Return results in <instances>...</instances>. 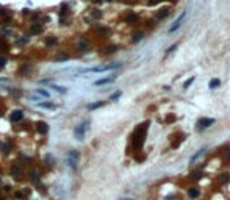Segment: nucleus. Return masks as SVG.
I'll return each instance as SVG.
<instances>
[{
	"mask_svg": "<svg viewBox=\"0 0 230 200\" xmlns=\"http://www.w3.org/2000/svg\"><path fill=\"white\" fill-rule=\"evenodd\" d=\"M9 149H11V145H9V144H3V152H5V153H9Z\"/></svg>",
	"mask_w": 230,
	"mask_h": 200,
	"instance_id": "obj_28",
	"label": "nucleus"
},
{
	"mask_svg": "<svg viewBox=\"0 0 230 200\" xmlns=\"http://www.w3.org/2000/svg\"><path fill=\"white\" fill-rule=\"evenodd\" d=\"M191 178H201V172H193V174H191Z\"/></svg>",
	"mask_w": 230,
	"mask_h": 200,
	"instance_id": "obj_31",
	"label": "nucleus"
},
{
	"mask_svg": "<svg viewBox=\"0 0 230 200\" xmlns=\"http://www.w3.org/2000/svg\"><path fill=\"white\" fill-rule=\"evenodd\" d=\"M22 119H24V113L22 111H14L13 113V116H11L13 122H19V121H22Z\"/></svg>",
	"mask_w": 230,
	"mask_h": 200,
	"instance_id": "obj_8",
	"label": "nucleus"
},
{
	"mask_svg": "<svg viewBox=\"0 0 230 200\" xmlns=\"http://www.w3.org/2000/svg\"><path fill=\"white\" fill-rule=\"evenodd\" d=\"M168 14H169V9L164 8V9H161V11H158V14H156V19H164Z\"/></svg>",
	"mask_w": 230,
	"mask_h": 200,
	"instance_id": "obj_13",
	"label": "nucleus"
},
{
	"mask_svg": "<svg viewBox=\"0 0 230 200\" xmlns=\"http://www.w3.org/2000/svg\"><path fill=\"white\" fill-rule=\"evenodd\" d=\"M204 153H205V149H201V150H199V152H197V153H196V155H194V156H193V158H191V163H194L196 159H199V158H201L202 155H204Z\"/></svg>",
	"mask_w": 230,
	"mask_h": 200,
	"instance_id": "obj_16",
	"label": "nucleus"
},
{
	"mask_svg": "<svg viewBox=\"0 0 230 200\" xmlns=\"http://www.w3.org/2000/svg\"><path fill=\"white\" fill-rule=\"evenodd\" d=\"M114 78H102V80H97V81L94 83L96 86H100V85H106V83H111Z\"/></svg>",
	"mask_w": 230,
	"mask_h": 200,
	"instance_id": "obj_14",
	"label": "nucleus"
},
{
	"mask_svg": "<svg viewBox=\"0 0 230 200\" xmlns=\"http://www.w3.org/2000/svg\"><path fill=\"white\" fill-rule=\"evenodd\" d=\"M229 180H230V177H229V174H224V175H222V177H221V181H222V183H227V181H229Z\"/></svg>",
	"mask_w": 230,
	"mask_h": 200,
	"instance_id": "obj_24",
	"label": "nucleus"
},
{
	"mask_svg": "<svg viewBox=\"0 0 230 200\" xmlns=\"http://www.w3.org/2000/svg\"><path fill=\"white\" fill-rule=\"evenodd\" d=\"M36 128H38V131L41 133V135H45V133L49 131V125L45 124V122H38V125H36Z\"/></svg>",
	"mask_w": 230,
	"mask_h": 200,
	"instance_id": "obj_7",
	"label": "nucleus"
},
{
	"mask_svg": "<svg viewBox=\"0 0 230 200\" xmlns=\"http://www.w3.org/2000/svg\"><path fill=\"white\" fill-rule=\"evenodd\" d=\"M188 195H189L191 199H196V197L199 195V189H197V188H189V189H188Z\"/></svg>",
	"mask_w": 230,
	"mask_h": 200,
	"instance_id": "obj_10",
	"label": "nucleus"
},
{
	"mask_svg": "<svg viewBox=\"0 0 230 200\" xmlns=\"http://www.w3.org/2000/svg\"><path fill=\"white\" fill-rule=\"evenodd\" d=\"M125 21L130 22V24H133V22L138 21V14H135V13H128V14L125 16Z\"/></svg>",
	"mask_w": 230,
	"mask_h": 200,
	"instance_id": "obj_9",
	"label": "nucleus"
},
{
	"mask_svg": "<svg viewBox=\"0 0 230 200\" xmlns=\"http://www.w3.org/2000/svg\"><path fill=\"white\" fill-rule=\"evenodd\" d=\"M193 81H194V77H191V78H189L188 81L185 83V88H189V86H191V83H193Z\"/></svg>",
	"mask_w": 230,
	"mask_h": 200,
	"instance_id": "obj_30",
	"label": "nucleus"
},
{
	"mask_svg": "<svg viewBox=\"0 0 230 200\" xmlns=\"http://www.w3.org/2000/svg\"><path fill=\"white\" fill-rule=\"evenodd\" d=\"M211 124H215V119H211V117H204V119H201V121L197 122V125H199V128H201V130L210 127Z\"/></svg>",
	"mask_w": 230,
	"mask_h": 200,
	"instance_id": "obj_5",
	"label": "nucleus"
},
{
	"mask_svg": "<svg viewBox=\"0 0 230 200\" xmlns=\"http://www.w3.org/2000/svg\"><path fill=\"white\" fill-rule=\"evenodd\" d=\"M5 64H6V58L5 56H0V67H3Z\"/></svg>",
	"mask_w": 230,
	"mask_h": 200,
	"instance_id": "obj_29",
	"label": "nucleus"
},
{
	"mask_svg": "<svg viewBox=\"0 0 230 200\" xmlns=\"http://www.w3.org/2000/svg\"><path fill=\"white\" fill-rule=\"evenodd\" d=\"M30 31H31V33H35V35H38V33H41V31H42V27H41V24H35V25H31V28H30Z\"/></svg>",
	"mask_w": 230,
	"mask_h": 200,
	"instance_id": "obj_11",
	"label": "nucleus"
},
{
	"mask_svg": "<svg viewBox=\"0 0 230 200\" xmlns=\"http://www.w3.org/2000/svg\"><path fill=\"white\" fill-rule=\"evenodd\" d=\"M11 174H13V177H19V175H21V167H19V166H14V167H13L11 169Z\"/></svg>",
	"mask_w": 230,
	"mask_h": 200,
	"instance_id": "obj_18",
	"label": "nucleus"
},
{
	"mask_svg": "<svg viewBox=\"0 0 230 200\" xmlns=\"http://www.w3.org/2000/svg\"><path fill=\"white\" fill-rule=\"evenodd\" d=\"M185 16H186V13H182V14H180L179 17L175 19V22H174V24H172V27H171V28H169V33L175 31V30L179 28V27H180V24H182V22H183V19H185Z\"/></svg>",
	"mask_w": 230,
	"mask_h": 200,
	"instance_id": "obj_6",
	"label": "nucleus"
},
{
	"mask_svg": "<svg viewBox=\"0 0 230 200\" xmlns=\"http://www.w3.org/2000/svg\"><path fill=\"white\" fill-rule=\"evenodd\" d=\"M219 85H221V81H219V80L218 78H213L211 80V81H210V88H211V89H215V88H218V86Z\"/></svg>",
	"mask_w": 230,
	"mask_h": 200,
	"instance_id": "obj_17",
	"label": "nucleus"
},
{
	"mask_svg": "<svg viewBox=\"0 0 230 200\" xmlns=\"http://www.w3.org/2000/svg\"><path fill=\"white\" fill-rule=\"evenodd\" d=\"M39 106H41V108H47V109H55V105H53V103H49V102L39 103Z\"/></svg>",
	"mask_w": 230,
	"mask_h": 200,
	"instance_id": "obj_15",
	"label": "nucleus"
},
{
	"mask_svg": "<svg viewBox=\"0 0 230 200\" xmlns=\"http://www.w3.org/2000/svg\"><path fill=\"white\" fill-rule=\"evenodd\" d=\"M55 91H58V92H66V88H61V86H56V85H53L52 86Z\"/></svg>",
	"mask_w": 230,
	"mask_h": 200,
	"instance_id": "obj_23",
	"label": "nucleus"
},
{
	"mask_svg": "<svg viewBox=\"0 0 230 200\" xmlns=\"http://www.w3.org/2000/svg\"><path fill=\"white\" fill-rule=\"evenodd\" d=\"M45 42H47V45H55V44H56V39L52 38V39H47Z\"/></svg>",
	"mask_w": 230,
	"mask_h": 200,
	"instance_id": "obj_25",
	"label": "nucleus"
},
{
	"mask_svg": "<svg viewBox=\"0 0 230 200\" xmlns=\"http://www.w3.org/2000/svg\"><path fill=\"white\" fill-rule=\"evenodd\" d=\"M147 2L150 3V5H155V3H156V2H160V0H147Z\"/></svg>",
	"mask_w": 230,
	"mask_h": 200,
	"instance_id": "obj_33",
	"label": "nucleus"
},
{
	"mask_svg": "<svg viewBox=\"0 0 230 200\" xmlns=\"http://www.w3.org/2000/svg\"><path fill=\"white\" fill-rule=\"evenodd\" d=\"M86 128H88V124H86V122H83V124H80L78 127H77V128H75V136H77V138H78V139H83Z\"/></svg>",
	"mask_w": 230,
	"mask_h": 200,
	"instance_id": "obj_3",
	"label": "nucleus"
},
{
	"mask_svg": "<svg viewBox=\"0 0 230 200\" xmlns=\"http://www.w3.org/2000/svg\"><path fill=\"white\" fill-rule=\"evenodd\" d=\"M147 127H149V122H144L136 128V131L133 133L132 136V142H133V149H139L144 142V138H146V133H147Z\"/></svg>",
	"mask_w": 230,
	"mask_h": 200,
	"instance_id": "obj_1",
	"label": "nucleus"
},
{
	"mask_svg": "<svg viewBox=\"0 0 230 200\" xmlns=\"http://www.w3.org/2000/svg\"><path fill=\"white\" fill-rule=\"evenodd\" d=\"M183 139H185V135H179V139H177V141H174V142H172V144H171V147H172V149H177L179 145H180V142H183Z\"/></svg>",
	"mask_w": 230,
	"mask_h": 200,
	"instance_id": "obj_12",
	"label": "nucleus"
},
{
	"mask_svg": "<svg viewBox=\"0 0 230 200\" xmlns=\"http://www.w3.org/2000/svg\"><path fill=\"white\" fill-rule=\"evenodd\" d=\"M78 45L85 50L86 47H88V41H86V39H80V41H78Z\"/></svg>",
	"mask_w": 230,
	"mask_h": 200,
	"instance_id": "obj_20",
	"label": "nucleus"
},
{
	"mask_svg": "<svg viewBox=\"0 0 230 200\" xmlns=\"http://www.w3.org/2000/svg\"><path fill=\"white\" fill-rule=\"evenodd\" d=\"M118 97H121V92H119V91H118V92H114V94H113V95H111V97H110V99H111V100H116Z\"/></svg>",
	"mask_w": 230,
	"mask_h": 200,
	"instance_id": "obj_32",
	"label": "nucleus"
},
{
	"mask_svg": "<svg viewBox=\"0 0 230 200\" xmlns=\"http://www.w3.org/2000/svg\"><path fill=\"white\" fill-rule=\"evenodd\" d=\"M103 106V102H97V103H91V105L88 106V109H96V108H100Z\"/></svg>",
	"mask_w": 230,
	"mask_h": 200,
	"instance_id": "obj_19",
	"label": "nucleus"
},
{
	"mask_svg": "<svg viewBox=\"0 0 230 200\" xmlns=\"http://www.w3.org/2000/svg\"><path fill=\"white\" fill-rule=\"evenodd\" d=\"M78 158H80V153L77 152V150H71V152H69V164H71L72 167H75V166H77Z\"/></svg>",
	"mask_w": 230,
	"mask_h": 200,
	"instance_id": "obj_2",
	"label": "nucleus"
},
{
	"mask_svg": "<svg viewBox=\"0 0 230 200\" xmlns=\"http://www.w3.org/2000/svg\"><path fill=\"white\" fill-rule=\"evenodd\" d=\"M121 66V63H116V64H108V66H102V67H94L91 69V72H105V71H111V69H116Z\"/></svg>",
	"mask_w": 230,
	"mask_h": 200,
	"instance_id": "obj_4",
	"label": "nucleus"
},
{
	"mask_svg": "<svg viewBox=\"0 0 230 200\" xmlns=\"http://www.w3.org/2000/svg\"><path fill=\"white\" fill-rule=\"evenodd\" d=\"M113 52H116V47H114V45H110V47H106V53H113Z\"/></svg>",
	"mask_w": 230,
	"mask_h": 200,
	"instance_id": "obj_26",
	"label": "nucleus"
},
{
	"mask_svg": "<svg viewBox=\"0 0 230 200\" xmlns=\"http://www.w3.org/2000/svg\"><path fill=\"white\" fill-rule=\"evenodd\" d=\"M141 38H142V33H136V35L133 36V42H138V41H141Z\"/></svg>",
	"mask_w": 230,
	"mask_h": 200,
	"instance_id": "obj_21",
	"label": "nucleus"
},
{
	"mask_svg": "<svg viewBox=\"0 0 230 200\" xmlns=\"http://www.w3.org/2000/svg\"><path fill=\"white\" fill-rule=\"evenodd\" d=\"M36 92H38L39 95H42V97H49V92H47V91H44V89H38Z\"/></svg>",
	"mask_w": 230,
	"mask_h": 200,
	"instance_id": "obj_22",
	"label": "nucleus"
},
{
	"mask_svg": "<svg viewBox=\"0 0 230 200\" xmlns=\"http://www.w3.org/2000/svg\"><path fill=\"white\" fill-rule=\"evenodd\" d=\"M177 45H179V44H174V45H172V47H169V49H168V52H166V55H169V53H171V52H174V50L177 49Z\"/></svg>",
	"mask_w": 230,
	"mask_h": 200,
	"instance_id": "obj_27",
	"label": "nucleus"
}]
</instances>
